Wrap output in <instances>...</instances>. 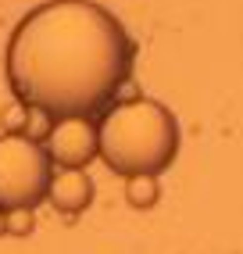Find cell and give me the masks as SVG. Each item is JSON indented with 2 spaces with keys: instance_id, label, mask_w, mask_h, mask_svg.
Listing matches in <instances>:
<instances>
[{
  "instance_id": "1",
  "label": "cell",
  "mask_w": 243,
  "mask_h": 254,
  "mask_svg": "<svg viewBox=\"0 0 243 254\" xmlns=\"http://www.w3.org/2000/svg\"><path fill=\"white\" fill-rule=\"evenodd\" d=\"M136 43L93 0H47L32 7L7 43L14 97L50 118H90L122 90Z\"/></svg>"
},
{
  "instance_id": "2",
  "label": "cell",
  "mask_w": 243,
  "mask_h": 254,
  "mask_svg": "<svg viewBox=\"0 0 243 254\" xmlns=\"http://www.w3.org/2000/svg\"><path fill=\"white\" fill-rule=\"evenodd\" d=\"M100 158L118 176H161L179 154V122L150 97L122 100L100 118Z\"/></svg>"
},
{
  "instance_id": "3",
  "label": "cell",
  "mask_w": 243,
  "mask_h": 254,
  "mask_svg": "<svg viewBox=\"0 0 243 254\" xmlns=\"http://www.w3.org/2000/svg\"><path fill=\"white\" fill-rule=\"evenodd\" d=\"M50 176H54V161L47 147L22 132L0 136V211L36 208L40 200H47Z\"/></svg>"
},
{
  "instance_id": "4",
  "label": "cell",
  "mask_w": 243,
  "mask_h": 254,
  "mask_svg": "<svg viewBox=\"0 0 243 254\" xmlns=\"http://www.w3.org/2000/svg\"><path fill=\"white\" fill-rule=\"evenodd\" d=\"M47 154L61 168H86L100 158V132L90 118H58L47 132Z\"/></svg>"
},
{
  "instance_id": "5",
  "label": "cell",
  "mask_w": 243,
  "mask_h": 254,
  "mask_svg": "<svg viewBox=\"0 0 243 254\" xmlns=\"http://www.w3.org/2000/svg\"><path fill=\"white\" fill-rule=\"evenodd\" d=\"M47 200L61 215H79L93 200V179L86 176V168H61V172L50 176Z\"/></svg>"
},
{
  "instance_id": "6",
  "label": "cell",
  "mask_w": 243,
  "mask_h": 254,
  "mask_svg": "<svg viewBox=\"0 0 243 254\" xmlns=\"http://www.w3.org/2000/svg\"><path fill=\"white\" fill-rule=\"evenodd\" d=\"M158 197H161L158 176H132L125 183V200H129L132 208H140V211L154 208V204H158Z\"/></svg>"
},
{
  "instance_id": "7",
  "label": "cell",
  "mask_w": 243,
  "mask_h": 254,
  "mask_svg": "<svg viewBox=\"0 0 243 254\" xmlns=\"http://www.w3.org/2000/svg\"><path fill=\"white\" fill-rule=\"evenodd\" d=\"M4 226H7V233H14V236H25V233H32V208L4 211Z\"/></svg>"
},
{
  "instance_id": "8",
  "label": "cell",
  "mask_w": 243,
  "mask_h": 254,
  "mask_svg": "<svg viewBox=\"0 0 243 254\" xmlns=\"http://www.w3.org/2000/svg\"><path fill=\"white\" fill-rule=\"evenodd\" d=\"M0 233H7V226H4V211H0Z\"/></svg>"
}]
</instances>
